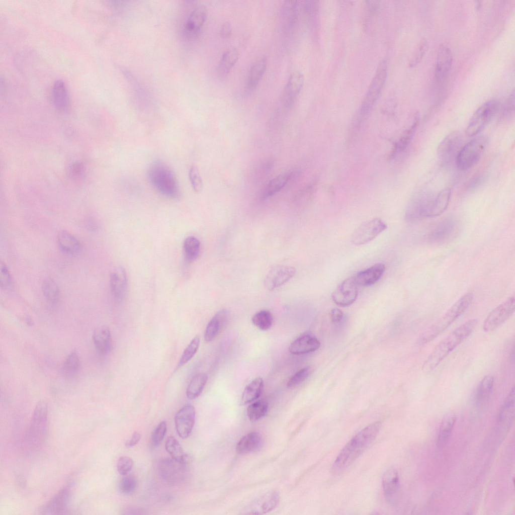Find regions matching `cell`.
Wrapping results in <instances>:
<instances>
[{"mask_svg": "<svg viewBox=\"0 0 515 515\" xmlns=\"http://www.w3.org/2000/svg\"><path fill=\"white\" fill-rule=\"evenodd\" d=\"M381 426L376 421L367 426L357 434L343 448L333 462L331 471L338 474L351 465L373 441Z\"/></svg>", "mask_w": 515, "mask_h": 515, "instance_id": "cell-1", "label": "cell"}, {"mask_svg": "<svg viewBox=\"0 0 515 515\" xmlns=\"http://www.w3.org/2000/svg\"><path fill=\"white\" fill-rule=\"evenodd\" d=\"M477 323V319H469L453 330L435 347L423 363L422 370L428 373L435 369L472 333Z\"/></svg>", "mask_w": 515, "mask_h": 515, "instance_id": "cell-2", "label": "cell"}, {"mask_svg": "<svg viewBox=\"0 0 515 515\" xmlns=\"http://www.w3.org/2000/svg\"><path fill=\"white\" fill-rule=\"evenodd\" d=\"M147 176L152 187L162 196L171 199H178L181 196L176 175L163 161L156 160L152 162L148 168Z\"/></svg>", "mask_w": 515, "mask_h": 515, "instance_id": "cell-3", "label": "cell"}, {"mask_svg": "<svg viewBox=\"0 0 515 515\" xmlns=\"http://www.w3.org/2000/svg\"><path fill=\"white\" fill-rule=\"evenodd\" d=\"M473 299V294L469 292L462 295L441 316L427 328L418 340L420 345L432 341L459 317L469 307Z\"/></svg>", "mask_w": 515, "mask_h": 515, "instance_id": "cell-4", "label": "cell"}, {"mask_svg": "<svg viewBox=\"0 0 515 515\" xmlns=\"http://www.w3.org/2000/svg\"><path fill=\"white\" fill-rule=\"evenodd\" d=\"M386 77L387 63L385 60H382L377 67L355 119L356 126L360 125L371 113L384 85Z\"/></svg>", "mask_w": 515, "mask_h": 515, "instance_id": "cell-5", "label": "cell"}, {"mask_svg": "<svg viewBox=\"0 0 515 515\" xmlns=\"http://www.w3.org/2000/svg\"><path fill=\"white\" fill-rule=\"evenodd\" d=\"M47 428V405L40 401L36 405L25 435L27 447L34 450L40 448L46 437Z\"/></svg>", "mask_w": 515, "mask_h": 515, "instance_id": "cell-6", "label": "cell"}, {"mask_svg": "<svg viewBox=\"0 0 515 515\" xmlns=\"http://www.w3.org/2000/svg\"><path fill=\"white\" fill-rule=\"evenodd\" d=\"M435 196L427 190L415 193L407 205L404 217L409 222H415L422 219L432 218Z\"/></svg>", "mask_w": 515, "mask_h": 515, "instance_id": "cell-7", "label": "cell"}, {"mask_svg": "<svg viewBox=\"0 0 515 515\" xmlns=\"http://www.w3.org/2000/svg\"><path fill=\"white\" fill-rule=\"evenodd\" d=\"M487 144L485 136H478L462 147L455 160L457 168L467 170L473 166L482 157Z\"/></svg>", "mask_w": 515, "mask_h": 515, "instance_id": "cell-8", "label": "cell"}, {"mask_svg": "<svg viewBox=\"0 0 515 515\" xmlns=\"http://www.w3.org/2000/svg\"><path fill=\"white\" fill-rule=\"evenodd\" d=\"M500 103L497 99H491L482 104L474 112L466 129V134L473 137L479 133L497 113Z\"/></svg>", "mask_w": 515, "mask_h": 515, "instance_id": "cell-9", "label": "cell"}, {"mask_svg": "<svg viewBox=\"0 0 515 515\" xmlns=\"http://www.w3.org/2000/svg\"><path fill=\"white\" fill-rule=\"evenodd\" d=\"M462 142V134L458 131L450 133L443 139L437 148L438 157L443 167H448L455 162Z\"/></svg>", "mask_w": 515, "mask_h": 515, "instance_id": "cell-10", "label": "cell"}, {"mask_svg": "<svg viewBox=\"0 0 515 515\" xmlns=\"http://www.w3.org/2000/svg\"><path fill=\"white\" fill-rule=\"evenodd\" d=\"M206 16L207 10L203 5H196L189 11L182 26V33L186 40L193 41L199 36Z\"/></svg>", "mask_w": 515, "mask_h": 515, "instance_id": "cell-11", "label": "cell"}, {"mask_svg": "<svg viewBox=\"0 0 515 515\" xmlns=\"http://www.w3.org/2000/svg\"><path fill=\"white\" fill-rule=\"evenodd\" d=\"M515 309V298L511 296L499 304L486 316L483 323V329L491 332L504 323L513 314Z\"/></svg>", "mask_w": 515, "mask_h": 515, "instance_id": "cell-12", "label": "cell"}, {"mask_svg": "<svg viewBox=\"0 0 515 515\" xmlns=\"http://www.w3.org/2000/svg\"><path fill=\"white\" fill-rule=\"evenodd\" d=\"M387 228L381 219L374 218L360 225L353 232L351 241L356 245L365 244L373 240Z\"/></svg>", "mask_w": 515, "mask_h": 515, "instance_id": "cell-13", "label": "cell"}, {"mask_svg": "<svg viewBox=\"0 0 515 515\" xmlns=\"http://www.w3.org/2000/svg\"><path fill=\"white\" fill-rule=\"evenodd\" d=\"M459 223L451 217L436 223L426 235L427 240L432 243H443L454 238L458 233Z\"/></svg>", "mask_w": 515, "mask_h": 515, "instance_id": "cell-14", "label": "cell"}, {"mask_svg": "<svg viewBox=\"0 0 515 515\" xmlns=\"http://www.w3.org/2000/svg\"><path fill=\"white\" fill-rule=\"evenodd\" d=\"M358 285L354 277L341 282L332 292L333 302L340 307H348L353 304L358 295Z\"/></svg>", "mask_w": 515, "mask_h": 515, "instance_id": "cell-15", "label": "cell"}, {"mask_svg": "<svg viewBox=\"0 0 515 515\" xmlns=\"http://www.w3.org/2000/svg\"><path fill=\"white\" fill-rule=\"evenodd\" d=\"M295 273L296 269L293 267L285 265L275 266L266 276L264 285L269 290H275L292 279Z\"/></svg>", "mask_w": 515, "mask_h": 515, "instance_id": "cell-16", "label": "cell"}, {"mask_svg": "<svg viewBox=\"0 0 515 515\" xmlns=\"http://www.w3.org/2000/svg\"><path fill=\"white\" fill-rule=\"evenodd\" d=\"M195 408L191 404L184 406L176 413V430L182 439H185L190 435L195 424Z\"/></svg>", "mask_w": 515, "mask_h": 515, "instance_id": "cell-17", "label": "cell"}, {"mask_svg": "<svg viewBox=\"0 0 515 515\" xmlns=\"http://www.w3.org/2000/svg\"><path fill=\"white\" fill-rule=\"evenodd\" d=\"M453 63V55L450 47L445 44L441 45L437 55L435 77L436 82H443L449 74Z\"/></svg>", "mask_w": 515, "mask_h": 515, "instance_id": "cell-18", "label": "cell"}, {"mask_svg": "<svg viewBox=\"0 0 515 515\" xmlns=\"http://www.w3.org/2000/svg\"><path fill=\"white\" fill-rule=\"evenodd\" d=\"M280 501L278 492L276 491H268L255 499L248 506L247 513L263 514L274 509Z\"/></svg>", "mask_w": 515, "mask_h": 515, "instance_id": "cell-19", "label": "cell"}, {"mask_svg": "<svg viewBox=\"0 0 515 515\" xmlns=\"http://www.w3.org/2000/svg\"><path fill=\"white\" fill-rule=\"evenodd\" d=\"M186 465L172 458L163 459L159 465L160 475L167 482H177L183 478Z\"/></svg>", "mask_w": 515, "mask_h": 515, "instance_id": "cell-20", "label": "cell"}, {"mask_svg": "<svg viewBox=\"0 0 515 515\" xmlns=\"http://www.w3.org/2000/svg\"><path fill=\"white\" fill-rule=\"evenodd\" d=\"M70 486H65L61 489L44 507L42 511L46 514H64L66 511L69 501Z\"/></svg>", "mask_w": 515, "mask_h": 515, "instance_id": "cell-21", "label": "cell"}, {"mask_svg": "<svg viewBox=\"0 0 515 515\" xmlns=\"http://www.w3.org/2000/svg\"><path fill=\"white\" fill-rule=\"evenodd\" d=\"M320 346L318 339L310 333H304L294 340L289 347V351L295 355L315 351Z\"/></svg>", "mask_w": 515, "mask_h": 515, "instance_id": "cell-22", "label": "cell"}, {"mask_svg": "<svg viewBox=\"0 0 515 515\" xmlns=\"http://www.w3.org/2000/svg\"><path fill=\"white\" fill-rule=\"evenodd\" d=\"M127 288L125 270L121 267L115 268L110 276V289L113 298L117 301H121L126 296Z\"/></svg>", "mask_w": 515, "mask_h": 515, "instance_id": "cell-23", "label": "cell"}, {"mask_svg": "<svg viewBox=\"0 0 515 515\" xmlns=\"http://www.w3.org/2000/svg\"><path fill=\"white\" fill-rule=\"evenodd\" d=\"M304 80V75L299 71L293 72L289 76L283 94L284 103L286 107H290L293 103L303 87Z\"/></svg>", "mask_w": 515, "mask_h": 515, "instance_id": "cell-24", "label": "cell"}, {"mask_svg": "<svg viewBox=\"0 0 515 515\" xmlns=\"http://www.w3.org/2000/svg\"><path fill=\"white\" fill-rule=\"evenodd\" d=\"M382 485L384 496L391 504L396 502L399 489V476L397 471L391 468L386 470L382 477Z\"/></svg>", "mask_w": 515, "mask_h": 515, "instance_id": "cell-25", "label": "cell"}, {"mask_svg": "<svg viewBox=\"0 0 515 515\" xmlns=\"http://www.w3.org/2000/svg\"><path fill=\"white\" fill-rule=\"evenodd\" d=\"M385 266L382 263L376 264L359 272L354 278L358 286H370L377 282L385 271Z\"/></svg>", "mask_w": 515, "mask_h": 515, "instance_id": "cell-26", "label": "cell"}, {"mask_svg": "<svg viewBox=\"0 0 515 515\" xmlns=\"http://www.w3.org/2000/svg\"><path fill=\"white\" fill-rule=\"evenodd\" d=\"M51 98L53 105L61 112L67 111L69 106L68 90L65 82L59 79L53 83Z\"/></svg>", "mask_w": 515, "mask_h": 515, "instance_id": "cell-27", "label": "cell"}, {"mask_svg": "<svg viewBox=\"0 0 515 515\" xmlns=\"http://www.w3.org/2000/svg\"><path fill=\"white\" fill-rule=\"evenodd\" d=\"M228 312L225 309L218 311L208 322L204 333L207 342L212 341L221 331L228 318Z\"/></svg>", "mask_w": 515, "mask_h": 515, "instance_id": "cell-28", "label": "cell"}, {"mask_svg": "<svg viewBox=\"0 0 515 515\" xmlns=\"http://www.w3.org/2000/svg\"><path fill=\"white\" fill-rule=\"evenodd\" d=\"M420 121L418 112L415 114L411 125L402 134L399 140L394 144L390 156L393 158L397 154L404 151L412 139Z\"/></svg>", "mask_w": 515, "mask_h": 515, "instance_id": "cell-29", "label": "cell"}, {"mask_svg": "<svg viewBox=\"0 0 515 515\" xmlns=\"http://www.w3.org/2000/svg\"><path fill=\"white\" fill-rule=\"evenodd\" d=\"M263 439L261 434L256 432L248 433L238 442L236 451L239 454H246L259 450L262 447Z\"/></svg>", "mask_w": 515, "mask_h": 515, "instance_id": "cell-30", "label": "cell"}, {"mask_svg": "<svg viewBox=\"0 0 515 515\" xmlns=\"http://www.w3.org/2000/svg\"><path fill=\"white\" fill-rule=\"evenodd\" d=\"M93 340L97 350L102 354L108 353L112 347L111 332L108 327L103 326L97 328L93 335Z\"/></svg>", "mask_w": 515, "mask_h": 515, "instance_id": "cell-31", "label": "cell"}, {"mask_svg": "<svg viewBox=\"0 0 515 515\" xmlns=\"http://www.w3.org/2000/svg\"><path fill=\"white\" fill-rule=\"evenodd\" d=\"M264 386L263 378L257 377L244 388L240 400V405H244L255 401L261 396Z\"/></svg>", "mask_w": 515, "mask_h": 515, "instance_id": "cell-32", "label": "cell"}, {"mask_svg": "<svg viewBox=\"0 0 515 515\" xmlns=\"http://www.w3.org/2000/svg\"><path fill=\"white\" fill-rule=\"evenodd\" d=\"M57 242L61 250L64 252L76 254L81 249V245L77 239L68 232L62 230L57 235Z\"/></svg>", "mask_w": 515, "mask_h": 515, "instance_id": "cell-33", "label": "cell"}, {"mask_svg": "<svg viewBox=\"0 0 515 515\" xmlns=\"http://www.w3.org/2000/svg\"><path fill=\"white\" fill-rule=\"evenodd\" d=\"M267 64V58L264 56L256 60L251 65L247 78V87L249 90L256 87L266 70Z\"/></svg>", "mask_w": 515, "mask_h": 515, "instance_id": "cell-34", "label": "cell"}, {"mask_svg": "<svg viewBox=\"0 0 515 515\" xmlns=\"http://www.w3.org/2000/svg\"><path fill=\"white\" fill-rule=\"evenodd\" d=\"M208 380L207 375L204 373H199L192 378L186 390V395L188 399L194 400L202 393Z\"/></svg>", "mask_w": 515, "mask_h": 515, "instance_id": "cell-35", "label": "cell"}, {"mask_svg": "<svg viewBox=\"0 0 515 515\" xmlns=\"http://www.w3.org/2000/svg\"><path fill=\"white\" fill-rule=\"evenodd\" d=\"M239 57V52L237 49L231 47L227 49L222 54L218 66V71L219 74L225 75L234 66Z\"/></svg>", "mask_w": 515, "mask_h": 515, "instance_id": "cell-36", "label": "cell"}, {"mask_svg": "<svg viewBox=\"0 0 515 515\" xmlns=\"http://www.w3.org/2000/svg\"><path fill=\"white\" fill-rule=\"evenodd\" d=\"M165 448L166 452L174 460L185 464L189 462L188 455L184 452L180 443L173 436L168 437Z\"/></svg>", "mask_w": 515, "mask_h": 515, "instance_id": "cell-37", "label": "cell"}, {"mask_svg": "<svg viewBox=\"0 0 515 515\" xmlns=\"http://www.w3.org/2000/svg\"><path fill=\"white\" fill-rule=\"evenodd\" d=\"M452 194L450 188H445L435 196L433 207L432 218L438 216L447 209Z\"/></svg>", "mask_w": 515, "mask_h": 515, "instance_id": "cell-38", "label": "cell"}, {"mask_svg": "<svg viewBox=\"0 0 515 515\" xmlns=\"http://www.w3.org/2000/svg\"><path fill=\"white\" fill-rule=\"evenodd\" d=\"M456 419L455 414L452 413L446 415L443 419L438 437V444L439 446L444 445L449 440Z\"/></svg>", "mask_w": 515, "mask_h": 515, "instance_id": "cell-39", "label": "cell"}, {"mask_svg": "<svg viewBox=\"0 0 515 515\" xmlns=\"http://www.w3.org/2000/svg\"><path fill=\"white\" fill-rule=\"evenodd\" d=\"M292 174H285L279 175L272 180L265 188L262 197L267 198L271 197L282 190L288 183Z\"/></svg>", "mask_w": 515, "mask_h": 515, "instance_id": "cell-40", "label": "cell"}, {"mask_svg": "<svg viewBox=\"0 0 515 515\" xmlns=\"http://www.w3.org/2000/svg\"><path fill=\"white\" fill-rule=\"evenodd\" d=\"M183 249L186 260L189 262H193L198 258L200 253V242L195 236H188L184 240Z\"/></svg>", "mask_w": 515, "mask_h": 515, "instance_id": "cell-41", "label": "cell"}, {"mask_svg": "<svg viewBox=\"0 0 515 515\" xmlns=\"http://www.w3.org/2000/svg\"><path fill=\"white\" fill-rule=\"evenodd\" d=\"M494 378L488 375L482 379L477 389L475 399L477 404H482L489 397L492 391Z\"/></svg>", "mask_w": 515, "mask_h": 515, "instance_id": "cell-42", "label": "cell"}, {"mask_svg": "<svg viewBox=\"0 0 515 515\" xmlns=\"http://www.w3.org/2000/svg\"><path fill=\"white\" fill-rule=\"evenodd\" d=\"M268 409V402L263 399L259 400L247 407V415L251 422H254L265 416Z\"/></svg>", "mask_w": 515, "mask_h": 515, "instance_id": "cell-43", "label": "cell"}, {"mask_svg": "<svg viewBox=\"0 0 515 515\" xmlns=\"http://www.w3.org/2000/svg\"><path fill=\"white\" fill-rule=\"evenodd\" d=\"M42 290L47 300L52 304H56L59 298V290L56 282L50 278H45L42 284Z\"/></svg>", "mask_w": 515, "mask_h": 515, "instance_id": "cell-44", "label": "cell"}, {"mask_svg": "<svg viewBox=\"0 0 515 515\" xmlns=\"http://www.w3.org/2000/svg\"><path fill=\"white\" fill-rule=\"evenodd\" d=\"M514 411V387L513 386L507 395L499 415V420H510Z\"/></svg>", "mask_w": 515, "mask_h": 515, "instance_id": "cell-45", "label": "cell"}, {"mask_svg": "<svg viewBox=\"0 0 515 515\" xmlns=\"http://www.w3.org/2000/svg\"><path fill=\"white\" fill-rule=\"evenodd\" d=\"M297 1H285L283 6V16L288 28L295 24L298 14Z\"/></svg>", "mask_w": 515, "mask_h": 515, "instance_id": "cell-46", "label": "cell"}, {"mask_svg": "<svg viewBox=\"0 0 515 515\" xmlns=\"http://www.w3.org/2000/svg\"><path fill=\"white\" fill-rule=\"evenodd\" d=\"M273 317L268 310H261L254 314L252 317L253 324L260 329L266 331L269 329L273 323Z\"/></svg>", "mask_w": 515, "mask_h": 515, "instance_id": "cell-47", "label": "cell"}, {"mask_svg": "<svg viewBox=\"0 0 515 515\" xmlns=\"http://www.w3.org/2000/svg\"><path fill=\"white\" fill-rule=\"evenodd\" d=\"M200 337L195 336L184 350L177 365L180 368L190 361L196 353L200 345Z\"/></svg>", "mask_w": 515, "mask_h": 515, "instance_id": "cell-48", "label": "cell"}, {"mask_svg": "<svg viewBox=\"0 0 515 515\" xmlns=\"http://www.w3.org/2000/svg\"><path fill=\"white\" fill-rule=\"evenodd\" d=\"M79 368V359L75 352H71L66 358L63 366L65 374L72 376L78 371Z\"/></svg>", "mask_w": 515, "mask_h": 515, "instance_id": "cell-49", "label": "cell"}, {"mask_svg": "<svg viewBox=\"0 0 515 515\" xmlns=\"http://www.w3.org/2000/svg\"><path fill=\"white\" fill-rule=\"evenodd\" d=\"M137 483V480L135 476L128 474L124 475L119 483V491L123 494H131L135 490Z\"/></svg>", "mask_w": 515, "mask_h": 515, "instance_id": "cell-50", "label": "cell"}, {"mask_svg": "<svg viewBox=\"0 0 515 515\" xmlns=\"http://www.w3.org/2000/svg\"><path fill=\"white\" fill-rule=\"evenodd\" d=\"M312 373V368L310 366L303 368L297 372L287 382V386L289 388L297 386L306 380Z\"/></svg>", "mask_w": 515, "mask_h": 515, "instance_id": "cell-51", "label": "cell"}, {"mask_svg": "<svg viewBox=\"0 0 515 515\" xmlns=\"http://www.w3.org/2000/svg\"><path fill=\"white\" fill-rule=\"evenodd\" d=\"M428 48V43L426 39H422L417 45L411 56L409 63L410 67L415 66L421 61Z\"/></svg>", "mask_w": 515, "mask_h": 515, "instance_id": "cell-52", "label": "cell"}, {"mask_svg": "<svg viewBox=\"0 0 515 515\" xmlns=\"http://www.w3.org/2000/svg\"><path fill=\"white\" fill-rule=\"evenodd\" d=\"M189 176L192 187L196 192H200L203 188V182L198 167L192 165L189 170Z\"/></svg>", "mask_w": 515, "mask_h": 515, "instance_id": "cell-53", "label": "cell"}, {"mask_svg": "<svg viewBox=\"0 0 515 515\" xmlns=\"http://www.w3.org/2000/svg\"><path fill=\"white\" fill-rule=\"evenodd\" d=\"M167 430V424L165 421H161L155 427L151 437V444L154 446H158L162 441Z\"/></svg>", "mask_w": 515, "mask_h": 515, "instance_id": "cell-54", "label": "cell"}, {"mask_svg": "<svg viewBox=\"0 0 515 515\" xmlns=\"http://www.w3.org/2000/svg\"><path fill=\"white\" fill-rule=\"evenodd\" d=\"M133 466L132 459L128 456H122L119 458L117 464V469L119 473L123 476L128 474Z\"/></svg>", "mask_w": 515, "mask_h": 515, "instance_id": "cell-55", "label": "cell"}, {"mask_svg": "<svg viewBox=\"0 0 515 515\" xmlns=\"http://www.w3.org/2000/svg\"><path fill=\"white\" fill-rule=\"evenodd\" d=\"M514 92L513 90L508 96L503 109L502 116L505 119H510L514 114Z\"/></svg>", "mask_w": 515, "mask_h": 515, "instance_id": "cell-56", "label": "cell"}, {"mask_svg": "<svg viewBox=\"0 0 515 515\" xmlns=\"http://www.w3.org/2000/svg\"><path fill=\"white\" fill-rule=\"evenodd\" d=\"M11 277L5 263H0V284L2 289L7 288L11 284Z\"/></svg>", "mask_w": 515, "mask_h": 515, "instance_id": "cell-57", "label": "cell"}, {"mask_svg": "<svg viewBox=\"0 0 515 515\" xmlns=\"http://www.w3.org/2000/svg\"><path fill=\"white\" fill-rule=\"evenodd\" d=\"M70 175L73 178H78L82 176L84 172V166L80 162L73 164L70 168Z\"/></svg>", "mask_w": 515, "mask_h": 515, "instance_id": "cell-58", "label": "cell"}, {"mask_svg": "<svg viewBox=\"0 0 515 515\" xmlns=\"http://www.w3.org/2000/svg\"><path fill=\"white\" fill-rule=\"evenodd\" d=\"M344 317V313L338 308H334L331 311L330 318L332 323H337L340 322Z\"/></svg>", "mask_w": 515, "mask_h": 515, "instance_id": "cell-59", "label": "cell"}, {"mask_svg": "<svg viewBox=\"0 0 515 515\" xmlns=\"http://www.w3.org/2000/svg\"><path fill=\"white\" fill-rule=\"evenodd\" d=\"M231 26L229 22H224L221 26L220 29L221 36L224 38L229 37L231 34Z\"/></svg>", "mask_w": 515, "mask_h": 515, "instance_id": "cell-60", "label": "cell"}, {"mask_svg": "<svg viewBox=\"0 0 515 515\" xmlns=\"http://www.w3.org/2000/svg\"><path fill=\"white\" fill-rule=\"evenodd\" d=\"M141 438V435L138 432H135L132 435L131 438L126 443V446L128 448L133 447L139 442Z\"/></svg>", "mask_w": 515, "mask_h": 515, "instance_id": "cell-61", "label": "cell"}, {"mask_svg": "<svg viewBox=\"0 0 515 515\" xmlns=\"http://www.w3.org/2000/svg\"><path fill=\"white\" fill-rule=\"evenodd\" d=\"M483 180V178L482 177H477L474 178L469 184V189L470 190H472L477 188L482 183Z\"/></svg>", "mask_w": 515, "mask_h": 515, "instance_id": "cell-62", "label": "cell"}, {"mask_svg": "<svg viewBox=\"0 0 515 515\" xmlns=\"http://www.w3.org/2000/svg\"><path fill=\"white\" fill-rule=\"evenodd\" d=\"M379 1H366V5L370 13H375L378 10L379 6Z\"/></svg>", "mask_w": 515, "mask_h": 515, "instance_id": "cell-63", "label": "cell"}, {"mask_svg": "<svg viewBox=\"0 0 515 515\" xmlns=\"http://www.w3.org/2000/svg\"><path fill=\"white\" fill-rule=\"evenodd\" d=\"M142 510H140L139 508H137L134 507H126L122 510L123 514H142V513L140 512Z\"/></svg>", "mask_w": 515, "mask_h": 515, "instance_id": "cell-64", "label": "cell"}]
</instances>
